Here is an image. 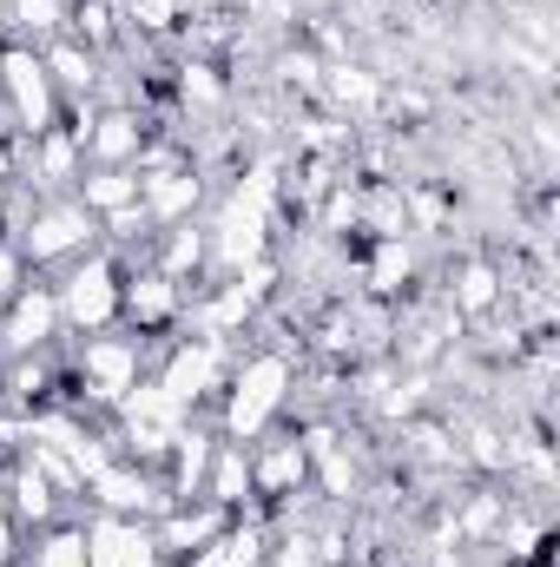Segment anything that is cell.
<instances>
[{
	"label": "cell",
	"mask_w": 560,
	"mask_h": 567,
	"mask_svg": "<svg viewBox=\"0 0 560 567\" xmlns=\"http://www.w3.org/2000/svg\"><path fill=\"white\" fill-rule=\"evenodd\" d=\"M303 475H310V455H303L297 435L290 442H271L265 455H251V495H297Z\"/></svg>",
	"instance_id": "cell-15"
},
{
	"label": "cell",
	"mask_w": 560,
	"mask_h": 567,
	"mask_svg": "<svg viewBox=\"0 0 560 567\" xmlns=\"http://www.w3.org/2000/svg\"><path fill=\"white\" fill-rule=\"evenodd\" d=\"M290 396V357L283 350H258L251 363H238L231 396H225V442H258L271 416Z\"/></svg>",
	"instance_id": "cell-2"
},
{
	"label": "cell",
	"mask_w": 560,
	"mask_h": 567,
	"mask_svg": "<svg viewBox=\"0 0 560 567\" xmlns=\"http://www.w3.org/2000/svg\"><path fill=\"white\" fill-rule=\"evenodd\" d=\"M73 198H80L93 218H113V212L139 205V165H100V172H80V178H73Z\"/></svg>",
	"instance_id": "cell-14"
},
{
	"label": "cell",
	"mask_w": 560,
	"mask_h": 567,
	"mask_svg": "<svg viewBox=\"0 0 560 567\" xmlns=\"http://www.w3.org/2000/svg\"><path fill=\"white\" fill-rule=\"evenodd\" d=\"M205 495H211L225 515H238V508L251 502V455H245V442H218L211 475H205Z\"/></svg>",
	"instance_id": "cell-17"
},
{
	"label": "cell",
	"mask_w": 560,
	"mask_h": 567,
	"mask_svg": "<svg viewBox=\"0 0 560 567\" xmlns=\"http://www.w3.org/2000/svg\"><path fill=\"white\" fill-rule=\"evenodd\" d=\"M60 20H66V7H60V0H13V7H7V27H13L20 40H46Z\"/></svg>",
	"instance_id": "cell-25"
},
{
	"label": "cell",
	"mask_w": 560,
	"mask_h": 567,
	"mask_svg": "<svg viewBox=\"0 0 560 567\" xmlns=\"http://www.w3.org/2000/svg\"><path fill=\"white\" fill-rule=\"evenodd\" d=\"M13 290H20V251H13V245H0V310L13 303Z\"/></svg>",
	"instance_id": "cell-32"
},
{
	"label": "cell",
	"mask_w": 560,
	"mask_h": 567,
	"mask_svg": "<svg viewBox=\"0 0 560 567\" xmlns=\"http://www.w3.org/2000/svg\"><path fill=\"white\" fill-rule=\"evenodd\" d=\"M13 561V522H7V508H0V567Z\"/></svg>",
	"instance_id": "cell-34"
},
{
	"label": "cell",
	"mask_w": 560,
	"mask_h": 567,
	"mask_svg": "<svg viewBox=\"0 0 560 567\" xmlns=\"http://www.w3.org/2000/svg\"><path fill=\"white\" fill-rule=\"evenodd\" d=\"M0 27H7V0H0Z\"/></svg>",
	"instance_id": "cell-36"
},
{
	"label": "cell",
	"mask_w": 560,
	"mask_h": 567,
	"mask_svg": "<svg viewBox=\"0 0 560 567\" xmlns=\"http://www.w3.org/2000/svg\"><path fill=\"white\" fill-rule=\"evenodd\" d=\"M80 377H86L93 396L120 403V396L139 383V343H126V337H86V350H80Z\"/></svg>",
	"instance_id": "cell-10"
},
{
	"label": "cell",
	"mask_w": 560,
	"mask_h": 567,
	"mask_svg": "<svg viewBox=\"0 0 560 567\" xmlns=\"http://www.w3.org/2000/svg\"><path fill=\"white\" fill-rule=\"evenodd\" d=\"M120 310H126L133 323H172V317H178V284L165 278V271L126 278V290H120Z\"/></svg>",
	"instance_id": "cell-19"
},
{
	"label": "cell",
	"mask_w": 560,
	"mask_h": 567,
	"mask_svg": "<svg viewBox=\"0 0 560 567\" xmlns=\"http://www.w3.org/2000/svg\"><path fill=\"white\" fill-rule=\"evenodd\" d=\"M27 145H33V165L46 172V185H73L80 178V140L73 133L53 126V133H40V140H27Z\"/></svg>",
	"instance_id": "cell-21"
},
{
	"label": "cell",
	"mask_w": 560,
	"mask_h": 567,
	"mask_svg": "<svg viewBox=\"0 0 560 567\" xmlns=\"http://www.w3.org/2000/svg\"><path fill=\"white\" fill-rule=\"evenodd\" d=\"M258 561H265V535H258V528H231V522H225L205 548H191L185 561H172V567H258Z\"/></svg>",
	"instance_id": "cell-18"
},
{
	"label": "cell",
	"mask_w": 560,
	"mask_h": 567,
	"mask_svg": "<svg viewBox=\"0 0 560 567\" xmlns=\"http://www.w3.org/2000/svg\"><path fill=\"white\" fill-rule=\"evenodd\" d=\"M80 152H93L100 165H139V145H145V126L133 113H100L86 126H73Z\"/></svg>",
	"instance_id": "cell-13"
},
{
	"label": "cell",
	"mask_w": 560,
	"mask_h": 567,
	"mask_svg": "<svg viewBox=\"0 0 560 567\" xmlns=\"http://www.w3.org/2000/svg\"><path fill=\"white\" fill-rule=\"evenodd\" d=\"M271 212H278V172H271V165H251V172L238 178V192L225 198L218 225H211V251H218L225 271H245L251 258H265Z\"/></svg>",
	"instance_id": "cell-1"
},
{
	"label": "cell",
	"mask_w": 560,
	"mask_h": 567,
	"mask_svg": "<svg viewBox=\"0 0 560 567\" xmlns=\"http://www.w3.org/2000/svg\"><path fill=\"white\" fill-rule=\"evenodd\" d=\"M73 27H80V40H86V53H93V47H106V33H113V7H106V0H80V7H73Z\"/></svg>",
	"instance_id": "cell-29"
},
{
	"label": "cell",
	"mask_w": 560,
	"mask_h": 567,
	"mask_svg": "<svg viewBox=\"0 0 560 567\" xmlns=\"http://www.w3.org/2000/svg\"><path fill=\"white\" fill-rule=\"evenodd\" d=\"M86 482H93V502H100L106 515H126V522H145V515H165V508H172L165 482H152L145 468H126V462H106V468L86 475Z\"/></svg>",
	"instance_id": "cell-9"
},
{
	"label": "cell",
	"mask_w": 560,
	"mask_h": 567,
	"mask_svg": "<svg viewBox=\"0 0 560 567\" xmlns=\"http://www.w3.org/2000/svg\"><path fill=\"white\" fill-rule=\"evenodd\" d=\"M317 73H323V66H317L310 53H290V60H283V80H290V86H317Z\"/></svg>",
	"instance_id": "cell-33"
},
{
	"label": "cell",
	"mask_w": 560,
	"mask_h": 567,
	"mask_svg": "<svg viewBox=\"0 0 560 567\" xmlns=\"http://www.w3.org/2000/svg\"><path fill=\"white\" fill-rule=\"evenodd\" d=\"M0 86L13 93V120H20L27 140L53 133V80H46V66H40L33 47H7L0 53Z\"/></svg>",
	"instance_id": "cell-5"
},
{
	"label": "cell",
	"mask_w": 560,
	"mask_h": 567,
	"mask_svg": "<svg viewBox=\"0 0 560 567\" xmlns=\"http://www.w3.org/2000/svg\"><path fill=\"white\" fill-rule=\"evenodd\" d=\"M80 535H86V567H158V542H152V522L100 515V522H86Z\"/></svg>",
	"instance_id": "cell-8"
},
{
	"label": "cell",
	"mask_w": 560,
	"mask_h": 567,
	"mask_svg": "<svg viewBox=\"0 0 560 567\" xmlns=\"http://www.w3.org/2000/svg\"><path fill=\"white\" fill-rule=\"evenodd\" d=\"M198 198H205V185H198V172H185V165L139 172V205H145V218H152V225H185Z\"/></svg>",
	"instance_id": "cell-12"
},
{
	"label": "cell",
	"mask_w": 560,
	"mask_h": 567,
	"mask_svg": "<svg viewBox=\"0 0 560 567\" xmlns=\"http://www.w3.org/2000/svg\"><path fill=\"white\" fill-rule=\"evenodd\" d=\"M133 20L152 27V33H165V27L178 20V0H133Z\"/></svg>",
	"instance_id": "cell-31"
},
{
	"label": "cell",
	"mask_w": 560,
	"mask_h": 567,
	"mask_svg": "<svg viewBox=\"0 0 560 567\" xmlns=\"http://www.w3.org/2000/svg\"><path fill=\"white\" fill-rule=\"evenodd\" d=\"M40 66H46V80H53V86H66V93H93V86H100V66H93V53H86V47H53Z\"/></svg>",
	"instance_id": "cell-23"
},
{
	"label": "cell",
	"mask_w": 560,
	"mask_h": 567,
	"mask_svg": "<svg viewBox=\"0 0 560 567\" xmlns=\"http://www.w3.org/2000/svg\"><path fill=\"white\" fill-rule=\"evenodd\" d=\"M448 303H455V317H488V310L501 303V271H495L488 258H468V265L448 278Z\"/></svg>",
	"instance_id": "cell-20"
},
{
	"label": "cell",
	"mask_w": 560,
	"mask_h": 567,
	"mask_svg": "<svg viewBox=\"0 0 560 567\" xmlns=\"http://www.w3.org/2000/svg\"><path fill=\"white\" fill-rule=\"evenodd\" d=\"M211 455H218V442H211V435H191V429H178V442H172V482H165V495H172V502H191V495H205Z\"/></svg>",
	"instance_id": "cell-16"
},
{
	"label": "cell",
	"mask_w": 560,
	"mask_h": 567,
	"mask_svg": "<svg viewBox=\"0 0 560 567\" xmlns=\"http://www.w3.org/2000/svg\"><path fill=\"white\" fill-rule=\"evenodd\" d=\"M409 271H416L409 238H383V245H376V265H370V284H376V290H403Z\"/></svg>",
	"instance_id": "cell-26"
},
{
	"label": "cell",
	"mask_w": 560,
	"mask_h": 567,
	"mask_svg": "<svg viewBox=\"0 0 560 567\" xmlns=\"http://www.w3.org/2000/svg\"><path fill=\"white\" fill-rule=\"evenodd\" d=\"M178 93H185V106H218V100H225V86H218V73H211V66H185Z\"/></svg>",
	"instance_id": "cell-30"
},
{
	"label": "cell",
	"mask_w": 560,
	"mask_h": 567,
	"mask_svg": "<svg viewBox=\"0 0 560 567\" xmlns=\"http://www.w3.org/2000/svg\"><path fill=\"white\" fill-rule=\"evenodd\" d=\"M33 567H86V535H80V528H53V535L33 548Z\"/></svg>",
	"instance_id": "cell-28"
},
{
	"label": "cell",
	"mask_w": 560,
	"mask_h": 567,
	"mask_svg": "<svg viewBox=\"0 0 560 567\" xmlns=\"http://www.w3.org/2000/svg\"><path fill=\"white\" fill-rule=\"evenodd\" d=\"M231 515L218 508V502H205V508H185V502H172L158 522H152V542H158V561H185L191 548H205L218 528H225Z\"/></svg>",
	"instance_id": "cell-11"
},
{
	"label": "cell",
	"mask_w": 560,
	"mask_h": 567,
	"mask_svg": "<svg viewBox=\"0 0 560 567\" xmlns=\"http://www.w3.org/2000/svg\"><path fill=\"white\" fill-rule=\"evenodd\" d=\"M60 330V297L46 284L33 290H13V303L0 310V357H27V350H46Z\"/></svg>",
	"instance_id": "cell-7"
},
{
	"label": "cell",
	"mask_w": 560,
	"mask_h": 567,
	"mask_svg": "<svg viewBox=\"0 0 560 567\" xmlns=\"http://www.w3.org/2000/svg\"><path fill=\"white\" fill-rule=\"evenodd\" d=\"M205 251H211V231H198V225L185 218V225H172V238H165V258H158V271L178 284L185 271H198V265H205Z\"/></svg>",
	"instance_id": "cell-22"
},
{
	"label": "cell",
	"mask_w": 560,
	"mask_h": 567,
	"mask_svg": "<svg viewBox=\"0 0 560 567\" xmlns=\"http://www.w3.org/2000/svg\"><path fill=\"white\" fill-rule=\"evenodd\" d=\"M93 231H100V218H93L80 198H46V205L27 218V231H20V258H27V265L80 258V251L93 245Z\"/></svg>",
	"instance_id": "cell-4"
},
{
	"label": "cell",
	"mask_w": 560,
	"mask_h": 567,
	"mask_svg": "<svg viewBox=\"0 0 560 567\" xmlns=\"http://www.w3.org/2000/svg\"><path fill=\"white\" fill-rule=\"evenodd\" d=\"M120 290H126V278H120L113 258H80V265L66 271V284L53 290V297H60V323L100 337V330L120 317Z\"/></svg>",
	"instance_id": "cell-3"
},
{
	"label": "cell",
	"mask_w": 560,
	"mask_h": 567,
	"mask_svg": "<svg viewBox=\"0 0 560 567\" xmlns=\"http://www.w3.org/2000/svg\"><path fill=\"white\" fill-rule=\"evenodd\" d=\"M218 383H225V343H218V337H185V343L172 350L165 377H158V390H165L178 410L218 396Z\"/></svg>",
	"instance_id": "cell-6"
},
{
	"label": "cell",
	"mask_w": 560,
	"mask_h": 567,
	"mask_svg": "<svg viewBox=\"0 0 560 567\" xmlns=\"http://www.w3.org/2000/svg\"><path fill=\"white\" fill-rule=\"evenodd\" d=\"M13 515H20V522H46V515H53V488H46V475H40L33 462L13 475Z\"/></svg>",
	"instance_id": "cell-27"
},
{
	"label": "cell",
	"mask_w": 560,
	"mask_h": 567,
	"mask_svg": "<svg viewBox=\"0 0 560 567\" xmlns=\"http://www.w3.org/2000/svg\"><path fill=\"white\" fill-rule=\"evenodd\" d=\"M0 218H7V165H0Z\"/></svg>",
	"instance_id": "cell-35"
},
{
	"label": "cell",
	"mask_w": 560,
	"mask_h": 567,
	"mask_svg": "<svg viewBox=\"0 0 560 567\" xmlns=\"http://www.w3.org/2000/svg\"><path fill=\"white\" fill-rule=\"evenodd\" d=\"M0 508H7V495H0Z\"/></svg>",
	"instance_id": "cell-37"
},
{
	"label": "cell",
	"mask_w": 560,
	"mask_h": 567,
	"mask_svg": "<svg viewBox=\"0 0 560 567\" xmlns=\"http://www.w3.org/2000/svg\"><path fill=\"white\" fill-rule=\"evenodd\" d=\"M323 93H330L336 106H350V113H376V100H383V86H376V73H363V66H330V80H323Z\"/></svg>",
	"instance_id": "cell-24"
}]
</instances>
